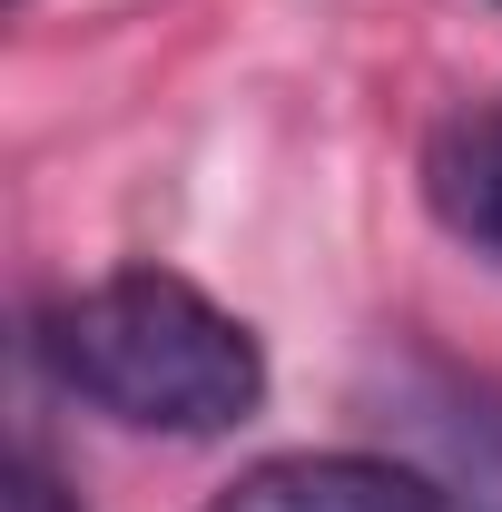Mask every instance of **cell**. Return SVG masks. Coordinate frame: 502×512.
Here are the masks:
<instances>
[{"label": "cell", "mask_w": 502, "mask_h": 512, "mask_svg": "<svg viewBox=\"0 0 502 512\" xmlns=\"http://www.w3.org/2000/svg\"><path fill=\"white\" fill-rule=\"evenodd\" d=\"M424 197H434V217L473 256H493V266H502V109L453 119L434 148H424Z\"/></svg>", "instance_id": "3957f363"}, {"label": "cell", "mask_w": 502, "mask_h": 512, "mask_svg": "<svg viewBox=\"0 0 502 512\" xmlns=\"http://www.w3.org/2000/svg\"><path fill=\"white\" fill-rule=\"evenodd\" d=\"M207 512H483V503L414 463H384V453H276V463H247Z\"/></svg>", "instance_id": "7a4b0ae2"}, {"label": "cell", "mask_w": 502, "mask_h": 512, "mask_svg": "<svg viewBox=\"0 0 502 512\" xmlns=\"http://www.w3.org/2000/svg\"><path fill=\"white\" fill-rule=\"evenodd\" d=\"M50 375L138 434H227L266 404V355L217 296L168 266H119L40 316Z\"/></svg>", "instance_id": "6da1fadb"}]
</instances>
